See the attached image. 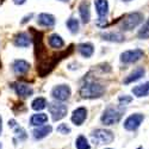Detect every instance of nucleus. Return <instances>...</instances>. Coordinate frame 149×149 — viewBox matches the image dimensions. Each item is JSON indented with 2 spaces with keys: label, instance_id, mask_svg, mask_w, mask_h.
<instances>
[{
  "label": "nucleus",
  "instance_id": "nucleus-1",
  "mask_svg": "<svg viewBox=\"0 0 149 149\" xmlns=\"http://www.w3.org/2000/svg\"><path fill=\"white\" fill-rule=\"evenodd\" d=\"M105 93V86L94 80H87L80 87V95L86 99L100 98Z\"/></svg>",
  "mask_w": 149,
  "mask_h": 149
},
{
  "label": "nucleus",
  "instance_id": "nucleus-2",
  "mask_svg": "<svg viewBox=\"0 0 149 149\" xmlns=\"http://www.w3.org/2000/svg\"><path fill=\"white\" fill-rule=\"evenodd\" d=\"M124 113V109L120 106H110L107 107L102 116V122L105 125H113L118 123Z\"/></svg>",
  "mask_w": 149,
  "mask_h": 149
},
{
  "label": "nucleus",
  "instance_id": "nucleus-3",
  "mask_svg": "<svg viewBox=\"0 0 149 149\" xmlns=\"http://www.w3.org/2000/svg\"><path fill=\"white\" fill-rule=\"evenodd\" d=\"M142 22H143V15L140 13V12H134V13L125 16L120 26H122V30L130 31V30L135 29L136 26H139Z\"/></svg>",
  "mask_w": 149,
  "mask_h": 149
},
{
  "label": "nucleus",
  "instance_id": "nucleus-4",
  "mask_svg": "<svg viewBox=\"0 0 149 149\" xmlns=\"http://www.w3.org/2000/svg\"><path fill=\"white\" fill-rule=\"evenodd\" d=\"M92 140L95 144H109L113 141L115 136L110 130H105V129H97L92 132Z\"/></svg>",
  "mask_w": 149,
  "mask_h": 149
},
{
  "label": "nucleus",
  "instance_id": "nucleus-5",
  "mask_svg": "<svg viewBox=\"0 0 149 149\" xmlns=\"http://www.w3.org/2000/svg\"><path fill=\"white\" fill-rule=\"evenodd\" d=\"M49 112H50V115L53 116V120L54 122H57L62 118H65L66 115H67V106L65 104L62 103H58V102H53L49 104Z\"/></svg>",
  "mask_w": 149,
  "mask_h": 149
},
{
  "label": "nucleus",
  "instance_id": "nucleus-6",
  "mask_svg": "<svg viewBox=\"0 0 149 149\" xmlns=\"http://www.w3.org/2000/svg\"><path fill=\"white\" fill-rule=\"evenodd\" d=\"M144 53L141 49H134V50H127L122 53L120 55V61L124 63H134V62H137L139 60H141L143 57Z\"/></svg>",
  "mask_w": 149,
  "mask_h": 149
},
{
  "label": "nucleus",
  "instance_id": "nucleus-7",
  "mask_svg": "<svg viewBox=\"0 0 149 149\" xmlns=\"http://www.w3.org/2000/svg\"><path fill=\"white\" fill-rule=\"evenodd\" d=\"M52 95L58 102H65L70 97V88L67 85H58L53 88Z\"/></svg>",
  "mask_w": 149,
  "mask_h": 149
},
{
  "label": "nucleus",
  "instance_id": "nucleus-8",
  "mask_svg": "<svg viewBox=\"0 0 149 149\" xmlns=\"http://www.w3.org/2000/svg\"><path fill=\"white\" fill-rule=\"evenodd\" d=\"M144 119V116L141 115V113H135V115H131L129 116L125 122H124V128H125L127 130H136L140 125H141V123L143 122Z\"/></svg>",
  "mask_w": 149,
  "mask_h": 149
},
{
  "label": "nucleus",
  "instance_id": "nucleus-9",
  "mask_svg": "<svg viewBox=\"0 0 149 149\" xmlns=\"http://www.w3.org/2000/svg\"><path fill=\"white\" fill-rule=\"evenodd\" d=\"M86 118H87V110L85 107H78L77 110L73 111L72 122L75 124V125H81L86 120Z\"/></svg>",
  "mask_w": 149,
  "mask_h": 149
},
{
  "label": "nucleus",
  "instance_id": "nucleus-10",
  "mask_svg": "<svg viewBox=\"0 0 149 149\" xmlns=\"http://www.w3.org/2000/svg\"><path fill=\"white\" fill-rule=\"evenodd\" d=\"M95 11L99 18H106L109 13V3L107 0H95L94 1Z\"/></svg>",
  "mask_w": 149,
  "mask_h": 149
},
{
  "label": "nucleus",
  "instance_id": "nucleus-11",
  "mask_svg": "<svg viewBox=\"0 0 149 149\" xmlns=\"http://www.w3.org/2000/svg\"><path fill=\"white\" fill-rule=\"evenodd\" d=\"M12 69H13L16 74L22 75V74H25L30 69V63L25 60H16L13 62V65H12Z\"/></svg>",
  "mask_w": 149,
  "mask_h": 149
},
{
  "label": "nucleus",
  "instance_id": "nucleus-12",
  "mask_svg": "<svg viewBox=\"0 0 149 149\" xmlns=\"http://www.w3.org/2000/svg\"><path fill=\"white\" fill-rule=\"evenodd\" d=\"M13 87H15L16 93H17L19 97H22V98H28V97L32 95V93H33V90L30 87L29 85L22 84V82L16 84V85L13 86Z\"/></svg>",
  "mask_w": 149,
  "mask_h": 149
},
{
  "label": "nucleus",
  "instance_id": "nucleus-13",
  "mask_svg": "<svg viewBox=\"0 0 149 149\" xmlns=\"http://www.w3.org/2000/svg\"><path fill=\"white\" fill-rule=\"evenodd\" d=\"M37 23H38L41 26L50 28V26L55 25V17L49 13H41L38 16V18H37Z\"/></svg>",
  "mask_w": 149,
  "mask_h": 149
},
{
  "label": "nucleus",
  "instance_id": "nucleus-14",
  "mask_svg": "<svg viewBox=\"0 0 149 149\" xmlns=\"http://www.w3.org/2000/svg\"><path fill=\"white\" fill-rule=\"evenodd\" d=\"M79 13L82 23L87 24L91 19V11H90V4L87 1H82L79 6Z\"/></svg>",
  "mask_w": 149,
  "mask_h": 149
},
{
  "label": "nucleus",
  "instance_id": "nucleus-15",
  "mask_svg": "<svg viewBox=\"0 0 149 149\" xmlns=\"http://www.w3.org/2000/svg\"><path fill=\"white\" fill-rule=\"evenodd\" d=\"M144 74H146L144 68H142V67L136 68L134 72H131L129 75H128L125 79H124V84H131V82L137 81V80H140L142 77H144Z\"/></svg>",
  "mask_w": 149,
  "mask_h": 149
},
{
  "label": "nucleus",
  "instance_id": "nucleus-16",
  "mask_svg": "<svg viewBox=\"0 0 149 149\" xmlns=\"http://www.w3.org/2000/svg\"><path fill=\"white\" fill-rule=\"evenodd\" d=\"M53 128L50 125H41L38 127L37 129H35L32 131V135H33V137L36 140H41V139H44L45 136H48L49 134L52 132Z\"/></svg>",
  "mask_w": 149,
  "mask_h": 149
},
{
  "label": "nucleus",
  "instance_id": "nucleus-17",
  "mask_svg": "<svg viewBox=\"0 0 149 149\" xmlns=\"http://www.w3.org/2000/svg\"><path fill=\"white\" fill-rule=\"evenodd\" d=\"M30 36L25 32H20L19 35L16 36L15 38V44L19 48H26L30 45Z\"/></svg>",
  "mask_w": 149,
  "mask_h": 149
},
{
  "label": "nucleus",
  "instance_id": "nucleus-18",
  "mask_svg": "<svg viewBox=\"0 0 149 149\" xmlns=\"http://www.w3.org/2000/svg\"><path fill=\"white\" fill-rule=\"evenodd\" d=\"M132 93H134V95L139 97V98L149 95V81L144 82V84H141L139 86H135V87L132 88Z\"/></svg>",
  "mask_w": 149,
  "mask_h": 149
},
{
  "label": "nucleus",
  "instance_id": "nucleus-19",
  "mask_svg": "<svg viewBox=\"0 0 149 149\" xmlns=\"http://www.w3.org/2000/svg\"><path fill=\"white\" fill-rule=\"evenodd\" d=\"M78 52L86 58H88L93 55L94 53V48L91 43H81L78 45Z\"/></svg>",
  "mask_w": 149,
  "mask_h": 149
},
{
  "label": "nucleus",
  "instance_id": "nucleus-20",
  "mask_svg": "<svg viewBox=\"0 0 149 149\" xmlns=\"http://www.w3.org/2000/svg\"><path fill=\"white\" fill-rule=\"evenodd\" d=\"M48 122V116L45 113H36L30 118V124L33 127H41Z\"/></svg>",
  "mask_w": 149,
  "mask_h": 149
},
{
  "label": "nucleus",
  "instance_id": "nucleus-21",
  "mask_svg": "<svg viewBox=\"0 0 149 149\" xmlns=\"http://www.w3.org/2000/svg\"><path fill=\"white\" fill-rule=\"evenodd\" d=\"M49 45L54 49H61L62 47L65 45V42L61 38V36L57 35V33H54L49 37Z\"/></svg>",
  "mask_w": 149,
  "mask_h": 149
},
{
  "label": "nucleus",
  "instance_id": "nucleus-22",
  "mask_svg": "<svg viewBox=\"0 0 149 149\" xmlns=\"http://www.w3.org/2000/svg\"><path fill=\"white\" fill-rule=\"evenodd\" d=\"M103 40L105 41H110V42H122L124 41V36L119 32H105L102 33Z\"/></svg>",
  "mask_w": 149,
  "mask_h": 149
},
{
  "label": "nucleus",
  "instance_id": "nucleus-23",
  "mask_svg": "<svg viewBox=\"0 0 149 149\" xmlns=\"http://www.w3.org/2000/svg\"><path fill=\"white\" fill-rule=\"evenodd\" d=\"M45 106H47V100H45L44 98H42V97L36 98L35 100L31 103V107L35 111H41V110L45 109Z\"/></svg>",
  "mask_w": 149,
  "mask_h": 149
},
{
  "label": "nucleus",
  "instance_id": "nucleus-24",
  "mask_svg": "<svg viewBox=\"0 0 149 149\" xmlns=\"http://www.w3.org/2000/svg\"><path fill=\"white\" fill-rule=\"evenodd\" d=\"M75 144H77V149H90V148H91V146H90L87 139H86L85 136H82V135L79 136V137L77 139Z\"/></svg>",
  "mask_w": 149,
  "mask_h": 149
},
{
  "label": "nucleus",
  "instance_id": "nucleus-25",
  "mask_svg": "<svg viewBox=\"0 0 149 149\" xmlns=\"http://www.w3.org/2000/svg\"><path fill=\"white\" fill-rule=\"evenodd\" d=\"M67 28L72 33H77L79 31V20L75 18H70L67 20Z\"/></svg>",
  "mask_w": 149,
  "mask_h": 149
},
{
  "label": "nucleus",
  "instance_id": "nucleus-26",
  "mask_svg": "<svg viewBox=\"0 0 149 149\" xmlns=\"http://www.w3.org/2000/svg\"><path fill=\"white\" fill-rule=\"evenodd\" d=\"M139 37H140V38H149V19L147 20V23L143 25V28L140 30Z\"/></svg>",
  "mask_w": 149,
  "mask_h": 149
},
{
  "label": "nucleus",
  "instance_id": "nucleus-27",
  "mask_svg": "<svg viewBox=\"0 0 149 149\" xmlns=\"http://www.w3.org/2000/svg\"><path fill=\"white\" fill-rule=\"evenodd\" d=\"M15 132H16V137H17V139H19V141L25 140V139H26V131L24 130L23 128L17 127V128H16V130H15Z\"/></svg>",
  "mask_w": 149,
  "mask_h": 149
},
{
  "label": "nucleus",
  "instance_id": "nucleus-28",
  "mask_svg": "<svg viewBox=\"0 0 149 149\" xmlns=\"http://www.w3.org/2000/svg\"><path fill=\"white\" fill-rule=\"evenodd\" d=\"M118 100H119V104L120 105H127V104H129L132 100V98L129 97V95H120L118 98Z\"/></svg>",
  "mask_w": 149,
  "mask_h": 149
},
{
  "label": "nucleus",
  "instance_id": "nucleus-29",
  "mask_svg": "<svg viewBox=\"0 0 149 149\" xmlns=\"http://www.w3.org/2000/svg\"><path fill=\"white\" fill-rule=\"evenodd\" d=\"M56 130H57L60 134H69V132H70V129L67 127V124H60Z\"/></svg>",
  "mask_w": 149,
  "mask_h": 149
},
{
  "label": "nucleus",
  "instance_id": "nucleus-30",
  "mask_svg": "<svg viewBox=\"0 0 149 149\" xmlns=\"http://www.w3.org/2000/svg\"><path fill=\"white\" fill-rule=\"evenodd\" d=\"M25 1H26V0H13V3H15L16 5H23Z\"/></svg>",
  "mask_w": 149,
  "mask_h": 149
},
{
  "label": "nucleus",
  "instance_id": "nucleus-31",
  "mask_svg": "<svg viewBox=\"0 0 149 149\" xmlns=\"http://www.w3.org/2000/svg\"><path fill=\"white\" fill-rule=\"evenodd\" d=\"M8 125H10V127H12V128H13V127L16 125V122H15L13 119H12V120H8Z\"/></svg>",
  "mask_w": 149,
  "mask_h": 149
},
{
  "label": "nucleus",
  "instance_id": "nucleus-32",
  "mask_svg": "<svg viewBox=\"0 0 149 149\" xmlns=\"http://www.w3.org/2000/svg\"><path fill=\"white\" fill-rule=\"evenodd\" d=\"M1 123H3V120H1V117H0V134H1V129H3V125H1Z\"/></svg>",
  "mask_w": 149,
  "mask_h": 149
},
{
  "label": "nucleus",
  "instance_id": "nucleus-33",
  "mask_svg": "<svg viewBox=\"0 0 149 149\" xmlns=\"http://www.w3.org/2000/svg\"><path fill=\"white\" fill-rule=\"evenodd\" d=\"M60 1H65L66 3V1H69V0H60Z\"/></svg>",
  "mask_w": 149,
  "mask_h": 149
},
{
  "label": "nucleus",
  "instance_id": "nucleus-34",
  "mask_svg": "<svg viewBox=\"0 0 149 149\" xmlns=\"http://www.w3.org/2000/svg\"><path fill=\"white\" fill-rule=\"evenodd\" d=\"M124 1H130V0H124Z\"/></svg>",
  "mask_w": 149,
  "mask_h": 149
},
{
  "label": "nucleus",
  "instance_id": "nucleus-35",
  "mask_svg": "<svg viewBox=\"0 0 149 149\" xmlns=\"http://www.w3.org/2000/svg\"><path fill=\"white\" fill-rule=\"evenodd\" d=\"M0 149H1V144H0Z\"/></svg>",
  "mask_w": 149,
  "mask_h": 149
},
{
  "label": "nucleus",
  "instance_id": "nucleus-36",
  "mask_svg": "<svg viewBox=\"0 0 149 149\" xmlns=\"http://www.w3.org/2000/svg\"><path fill=\"white\" fill-rule=\"evenodd\" d=\"M137 149H143V148H137Z\"/></svg>",
  "mask_w": 149,
  "mask_h": 149
},
{
  "label": "nucleus",
  "instance_id": "nucleus-37",
  "mask_svg": "<svg viewBox=\"0 0 149 149\" xmlns=\"http://www.w3.org/2000/svg\"><path fill=\"white\" fill-rule=\"evenodd\" d=\"M106 149H111V148H106Z\"/></svg>",
  "mask_w": 149,
  "mask_h": 149
}]
</instances>
